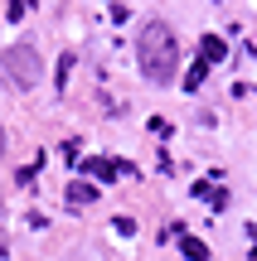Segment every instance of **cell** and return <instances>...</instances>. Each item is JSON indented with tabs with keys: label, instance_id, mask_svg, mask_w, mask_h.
Returning <instances> with one entry per match:
<instances>
[{
	"label": "cell",
	"instance_id": "cell-7",
	"mask_svg": "<svg viewBox=\"0 0 257 261\" xmlns=\"http://www.w3.org/2000/svg\"><path fill=\"white\" fill-rule=\"evenodd\" d=\"M204 73H209V63H204V58H194V68H190V73H184V92H199Z\"/></svg>",
	"mask_w": 257,
	"mask_h": 261
},
{
	"label": "cell",
	"instance_id": "cell-4",
	"mask_svg": "<svg viewBox=\"0 0 257 261\" xmlns=\"http://www.w3.org/2000/svg\"><path fill=\"white\" fill-rule=\"evenodd\" d=\"M122 169H126V165H116V160H87V165H83V174L92 179V184H112Z\"/></svg>",
	"mask_w": 257,
	"mask_h": 261
},
{
	"label": "cell",
	"instance_id": "cell-1",
	"mask_svg": "<svg viewBox=\"0 0 257 261\" xmlns=\"http://www.w3.org/2000/svg\"><path fill=\"white\" fill-rule=\"evenodd\" d=\"M136 63H141L146 83H155V87L175 83V73H180V39H175V29L165 19H146L141 24V34H136Z\"/></svg>",
	"mask_w": 257,
	"mask_h": 261
},
{
	"label": "cell",
	"instance_id": "cell-5",
	"mask_svg": "<svg viewBox=\"0 0 257 261\" xmlns=\"http://www.w3.org/2000/svg\"><path fill=\"white\" fill-rule=\"evenodd\" d=\"M199 58H204L209 68H214V63H223V58H228V48H223V39H219V34H204V39H199Z\"/></svg>",
	"mask_w": 257,
	"mask_h": 261
},
{
	"label": "cell",
	"instance_id": "cell-9",
	"mask_svg": "<svg viewBox=\"0 0 257 261\" xmlns=\"http://www.w3.org/2000/svg\"><path fill=\"white\" fill-rule=\"evenodd\" d=\"M68 73H73V54H63V58H58V87L68 83Z\"/></svg>",
	"mask_w": 257,
	"mask_h": 261
},
{
	"label": "cell",
	"instance_id": "cell-3",
	"mask_svg": "<svg viewBox=\"0 0 257 261\" xmlns=\"http://www.w3.org/2000/svg\"><path fill=\"white\" fill-rule=\"evenodd\" d=\"M63 198H68V208H78V213H83V208L97 203V184H92V179H73V184L63 189Z\"/></svg>",
	"mask_w": 257,
	"mask_h": 261
},
{
	"label": "cell",
	"instance_id": "cell-11",
	"mask_svg": "<svg viewBox=\"0 0 257 261\" xmlns=\"http://www.w3.org/2000/svg\"><path fill=\"white\" fill-rule=\"evenodd\" d=\"M0 256H5V227H0Z\"/></svg>",
	"mask_w": 257,
	"mask_h": 261
},
{
	"label": "cell",
	"instance_id": "cell-2",
	"mask_svg": "<svg viewBox=\"0 0 257 261\" xmlns=\"http://www.w3.org/2000/svg\"><path fill=\"white\" fill-rule=\"evenodd\" d=\"M44 77V58H39L34 44H10L0 54V83L15 87V92H29V87Z\"/></svg>",
	"mask_w": 257,
	"mask_h": 261
},
{
	"label": "cell",
	"instance_id": "cell-6",
	"mask_svg": "<svg viewBox=\"0 0 257 261\" xmlns=\"http://www.w3.org/2000/svg\"><path fill=\"white\" fill-rule=\"evenodd\" d=\"M180 252L190 256V261H209V247H204L199 237H180Z\"/></svg>",
	"mask_w": 257,
	"mask_h": 261
},
{
	"label": "cell",
	"instance_id": "cell-8",
	"mask_svg": "<svg viewBox=\"0 0 257 261\" xmlns=\"http://www.w3.org/2000/svg\"><path fill=\"white\" fill-rule=\"evenodd\" d=\"M25 10H29V0H5V19H25Z\"/></svg>",
	"mask_w": 257,
	"mask_h": 261
},
{
	"label": "cell",
	"instance_id": "cell-10",
	"mask_svg": "<svg viewBox=\"0 0 257 261\" xmlns=\"http://www.w3.org/2000/svg\"><path fill=\"white\" fill-rule=\"evenodd\" d=\"M5 145H10V136H5V126H0V160H5Z\"/></svg>",
	"mask_w": 257,
	"mask_h": 261
}]
</instances>
